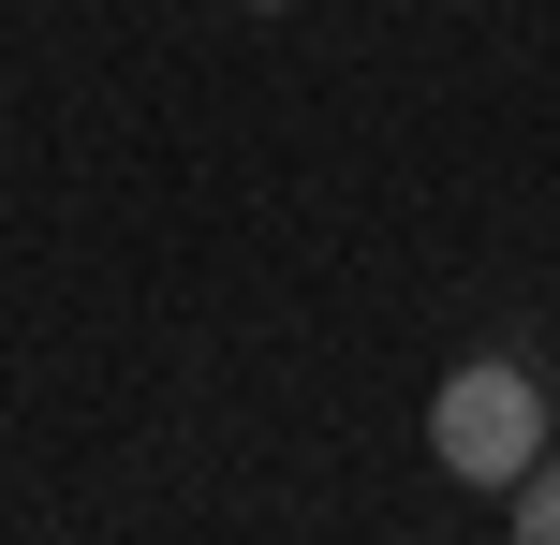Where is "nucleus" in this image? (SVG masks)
Instances as JSON below:
<instances>
[{
	"mask_svg": "<svg viewBox=\"0 0 560 545\" xmlns=\"http://www.w3.org/2000/svg\"><path fill=\"white\" fill-rule=\"evenodd\" d=\"M560 442V383H532L516 354H472V369H443V399H428V458L457 472V487H516Z\"/></svg>",
	"mask_w": 560,
	"mask_h": 545,
	"instance_id": "obj_1",
	"label": "nucleus"
},
{
	"mask_svg": "<svg viewBox=\"0 0 560 545\" xmlns=\"http://www.w3.org/2000/svg\"><path fill=\"white\" fill-rule=\"evenodd\" d=\"M252 15H280V0H252Z\"/></svg>",
	"mask_w": 560,
	"mask_h": 545,
	"instance_id": "obj_3",
	"label": "nucleus"
},
{
	"mask_svg": "<svg viewBox=\"0 0 560 545\" xmlns=\"http://www.w3.org/2000/svg\"><path fill=\"white\" fill-rule=\"evenodd\" d=\"M502 531H516V545H560V442H546V458L502 487Z\"/></svg>",
	"mask_w": 560,
	"mask_h": 545,
	"instance_id": "obj_2",
	"label": "nucleus"
}]
</instances>
